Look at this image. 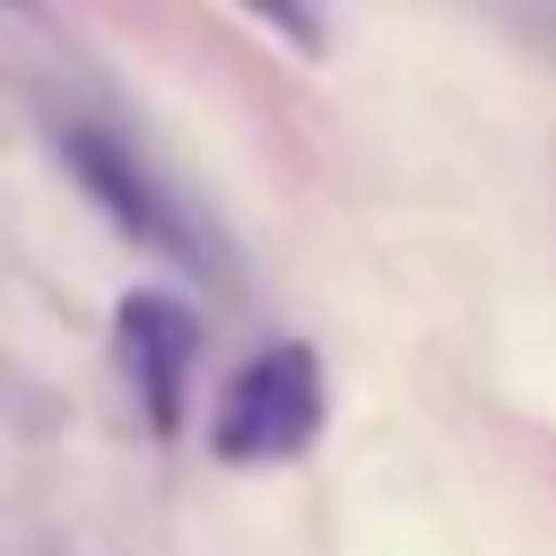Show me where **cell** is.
Segmentation results:
<instances>
[{
    "label": "cell",
    "mask_w": 556,
    "mask_h": 556,
    "mask_svg": "<svg viewBox=\"0 0 556 556\" xmlns=\"http://www.w3.org/2000/svg\"><path fill=\"white\" fill-rule=\"evenodd\" d=\"M313 434H321V356L295 348V339L261 348V356L226 382L217 426H208L217 460H235V469H252V460H295Z\"/></svg>",
    "instance_id": "1"
},
{
    "label": "cell",
    "mask_w": 556,
    "mask_h": 556,
    "mask_svg": "<svg viewBox=\"0 0 556 556\" xmlns=\"http://www.w3.org/2000/svg\"><path fill=\"white\" fill-rule=\"evenodd\" d=\"M61 165H70V182L130 235V243H148V252H165V261H191V269H208V243H191V226H182V208L156 191V174L113 139V130H61Z\"/></svg>",
    "instance_id": "2"
},
{
    "label": "cell",
    "mask_w": 556,
    "mask_h": 556,
    "mask_svg": "<svg viewBox=\"0 0 556 556\" xmlns=\"http://www.w3.org/2000/svg\"><path fill=\"white\" fill-rule=\"evenodd\" d=\"M113 348H122V374H130L148 426L174 434L182 426V382H191V356H200V313L182 295L139 287V295L113 304Z\"/></svg>",
    "instance_id": "3"
},
{
    "label": "cell",
    "mask_w": 556,
    "mask_h": 556,
    "mask_svg": "<svg viewBox=\"0 0 556 556\" xmlns=\"http://www.w3.org/2000/svg\"><path fill=\"white\" fill-rule=\"evenodd\" d=\"M243 9H252L269 35H287L295 52H321V9H313V0H243Z\"/></svg>",
    "instance_id": "4"
},
{
    "label": "cell",
    "mask_w": 556,
    "mask_h": 556,
    "mask_svg": "<svg viewBox=\"0 0 556 556\" xmlns=\"http://www.w3.org/2000/svg\"><path fill=\"white\" fill-rule=\"evenodd\" d=\"M0 9H26V0H0Z\"/></svg>",
    "instance_id": "5"
}]
</instances>
